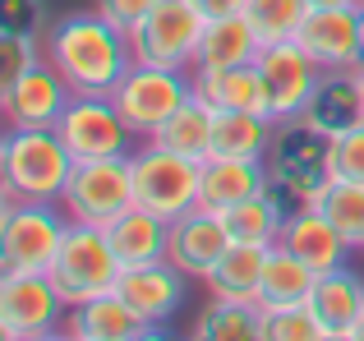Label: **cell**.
<instances>
[{
  "mask_svg": "<svg viewBox=\"0 0 364 341\" xmlns=\"http://www.w3.org/2000/svg\"><path fill=\"white\" fill-rule=\"evenodd\" d=\"M350 341H364V314H360V323L350 328Z\"/></svg>",
  "mask_w": 364,
  "mask_h": 341,
  "instance_id": "obj_39",
  "label": "cell"
},
{
  "mask_svg": "<svg viewBox=\"0 0 364 341\" xmlns=\"http://www.w3.org/2000/svg\"><path fill=\"white\" fill-rule=\"evenodd\" d=\"M277 120L263 111H217L213 157H245V162H267Z\"/></svg>",
  "mask_w": 364,
  "mask_h": 341,
  "instance_id": "obj_26",
  "label": "cell"
},
{
  "mask_svg": "<svg viewBox=\"0 0 364 341\" xmlns=\"http://www.w3.org/2000/svg\"><path fill=\"white\" fill-rule=\"evenodd\" d=\"M263 341H328V328L314 318L309 305L263 309Z\"/></svg>",
  "mask_w": 364,
  "mask_h": 341,
  "instance_id": "obj_32",
  "label": "cell"
},
{
  "mask_svg": "<svg viewBox=\"0 0 364 341\" xmlns=\"http://www.w3.org/2000/svg\"><path fill=\"white\" fill-rule=\"evenodd\" d=\"M60 207L70 212V222L111 226L124 207H134L129 157H92V162H74V175H70V185H65Z\"/></svg>",
  "mask_w": 364,
  "mask_h": 341,
  "instance_id": "obj_10",
  "label": "cell"
},
{
  "mask_svg": "<svg viewBox=\"0 0 364 341\" xmlns=\"http://www.w3.org/2000/svg\"><path fill=\"white\" fill-rule=\"evenodd\" d=\"M70 305L46 272H0V337L46 341L65 332Z\"/></svg>",
  "mask_w": 364,
  "mask_h": 341,
  "instance_id": "obj_6",
  "label": "cell"
},
{
  "mask_svg": "<svg viewBox=\"0 0 364 341\" xmlns=\"http://www.w3.org/2000/svg\"><path fill=\"white\" fill-rule=\"evenodd\" d=\"M277 244H286V249H291L295 259H304L314 272H332V268H341V263H350V249H355L318 207H300V212L286 217Z\"/></svg>",
  "mask_w": 364,
  "mask_h": 341,
  "instance_id": "obj_19",
  "label": "cell"
},
{
  "mask_svg": "<svg viewBox=\"0 0 364 341\" xmlns=\"http://www.w3.org/2000/svg\"><path fill=\"white\" fill-rule=\"evenodd\" d=\"M116 291L139 309L148 323L166 328L171 318L185 309V291H189V277L176 268L171 259H157V263H139V268H124Z\"/></svg>",
  "mask_w": 364,
  "mask_h": 341,
  "instance_id": "obj_15",
  "label": "cell"
},
{
  "mask_svg": "<svg viewBox=\"0 0 364 341\" xmlns=\"http://www.w3.org/2000/svg\"><path fill=\"white\" fill-rule=\"evenodd\" d=\"M318 212L328 217V222L337 226L355 249H364V185L332 175L328 189H323V198H318Z\"/></svg>",
  "mask_w": 364,
  "mask_h": 341,
  "instance_id": "obj_31",
  "label": "cell"
},
{
  "mask_svg": "<svg viewBox=\"0 0 364 341\" xmlns=\"http://www.w3.org/2000/svg\"><path fill=\"white\" fill-rule=\"evenodd\" d=\"M267 189V162H245V157H208L203 185H198V207L208 212H231L235 203Z\"/></svg>",
  "mask_w": 364,
  "mask_h": 341,
  "instance_id": "obj_20",
  "label": "cell"
},
{
  "mask_svg": "<svg viewBox=\"0 0 364 341\" xmlns=\"http://www.w3.org/2000/svg\"><path fill=\"white\" fill-rule=\"evenodd\" d=\"M74 88L60 79L51 60H37L33 70L0 79V116L5 125H23V129H55V120L65 116Z\"/></svg>",
  "mask_w": 364,
  "mask_h": 341,
  "instance_id": "obj_12",
  "label": "cell"
},
{
  "mask_svg": "<svg viewBox=\"0 0 364 341\" xmlns=\"http://www.w3.org/2000/svg\"><path fill=\"white\" fill-rule=\"evenodd\" d=\"M309 309L328 328V341H350V328L364 314V277L350 263H341L332 272H318L314 291H309Z\"/></svg>",
  "mask_w": 364,
  "mask_h": 341,
  "instance_id": "obj_18",
  "label": "cell"
},
{
  "mask_svg": "<svg viewBox=\"0 0 364 341\" xmlns=\"http://www.w3.org/2000/svg\"><path fill=\"white\" fill-rule=\"evenodd\" d=\"M185 97H194V74L185 79V70L143 65V60H134L129 70H124V79L111 88V102L120 107V116L129 120V129L139 139L157 134V129L180 111Z\"/></svg>",
  "mask_w": 364,
  "mask_h": 341,
  "instance_id": "obj_7",
  "label": "cell"
},
{
  "mask_svg": "<svg viewBox=\"0 0 364 341\" xmlns=\"http://www.w3.org/2000/svg\"><path fill=\"white\" fill-rule=\"evenodd\" d=\"M198 341H263V309L254 300H213L194 318Z\"/></svg>",
  "mask_w": 364,
  "mask_h": 341,
  "instance_id": "obj_28",
  "label": "cell"
},
{
  "mask_svg": "<svg viewBox=\"0 0 364 341\" xmlns=\"http://www.w3.org/2000/svg\"><path fill=\"white\" fill-rule=\"evenodd\" d=\"M37 60H46V42H37V33H5L0 28V79L33 70Z\"/></svg>",
  "mask_w": 364,
  "mask_h": 341,
  "instance_id": "obj_33",
  "label": "cell"
},
{
  "mask_svg": "<svg viewBox=\"0 0 364 341\" xmlns=\"http://www.w3.org/2000/svg\"><path fill=\"white\" fill-rule=\"evenodd\" d=\"M42 42H46V60L60 70V79L74 92H102V97H111V88L134 65L129 33L116 28L111 18H102L97 9L60 14L46 28Z\"/></svg>",
  "mask_w": 364,
  "mask_h": 341,
  "instance_id": "obj_1",
  "label": "cell"
},
{
  "mask_svg": "<svg viewBox=\"0 0 364 341\" xmlns=\"http://www.w3.org/2000/svg\"><path fill=\"white\" fill-rule=\"evenodd\" d=\"M111 240V249H116V259L124 268H139V263H157L166 259V240H171V222L157 212H148V207H124L111 226H102Z\"/></svg>",
  "mask_w": 364,
  "mask_h": 341,
  "instance_id": "obj_21",
  "label": "cell"
},
{
  "mask_svg": "<svg viewBox=\"0 0 364 341\" xmlns=\"http://www.w3.org/2000/svg\"><path fill=\"white\" fill-rule=\"evenodd\" d=\"M124 263L116 259L107 231L102 226H88V222H70L65 231V244L55 254V263L46 268V277L55 281V291L65 296V305H83V300H97L107 291H116Z\"/></svg>",
  "mask_w": 364,
  "mask_h": 341,
  "instance_id": "obj_4",
  "label": "cell"
},
{
  "mask_svg": "<svg viewBox=\"0 0 364 341\" xmlns=\"http://www.w3.org/2000/svg\"><path fill=\"white\" fill-rule=\"evenodd\" d=\"M332 175L364 185V125L346 129L341 139H332Z\"/></svg>",
  "mask_w": 364,
  "mask_h": 341,
  "instance_id": "obj_34",
  "label": "cell"
},
{
  "mask_svg": "<svg viewBox=\"0 0 364 341\" xmlns=\"http://www.w3.org/2000/svg\"><path fill=\"white\" fill-rule=\"evenodd\" d=\"M74 175V153L55 129L9 125L0 139V203H60Z\"/></svg>",
  "mask_w": 364,
  "mask_h": 341,
  "instance_id": "obj_2",
  "label": "cell"
},
{
  "mask_svg": "<svg viewBox=\"0 0 364 341\" xmlns=\"http://www.w3.org/2000/svg\"><path fill=\"white\" fill-rule=\"evenodd\" d=\"M318 272L304 259H295L286 244H272L263 263V281H258V309H295L309 305V291Z\"/></svg>",
  "mask_w": 364,
  "mask_h": 341,
  "instance_id": "obj_24",
  "label": "cell"
},
{
  "mask_svg": "<svg viewBox=\"0 0 364 341\" xmlns=\"http://www.w3.org/2000/svg\"><path fill=\"white\" fill-rule=\"evenodd\" d=\"M152 5H157V0H92V9H97L102 18H111L116 28H124V33H129Z\"/></svg>",
  "mask_w": 364,
  "mask_h": 341,
  "instance_id": "obj_36",
  "label": "cell"
},
{
  "mask_svg": "<svg viewBox=\"0 0 364 341\" xmlns=\"http://www.w3.org/2000/svg\"><path fill=\"white\" fill-rule=\"evenodd\" d=\"M55 134L65 139V148L74 153V162H92V157H129L139 148V134L129 129V120L120 116V107L102 92H74L65 116L55 120Z\"/></svg>",
  "mask_w": 364,
  "mask_h": 341,
  "instance_id": "obj_9",
  "label": "cell"
},
{
  "mask_svg": "<svg viewBox=\"0 0 364 341\" xmlns=\"http://www.w3.org/2000/svg\"><path fill=\"white\" fill-rule=\"evenodd\" d=\"M194 92L217 111H263L267 92L258 65H231V70H194Z\"/></svg>",
  "mask_w": 364,
  "mask_h": 341,
  "instance_id": "obj_22",
  "label": "cell"
},
{
  "mask_svg": "<svg viewBox=\"0 0 364 341\" xmlns=\"http://www.w3.org/2000/svg\"><path fill=\"white\" fill-rule=\"evenodd\" d=\"M360 88H364V65H360Z\"/></svg>",
  "mask_w": 364,
  "mask_h": 341,
  "instance_id": "obj_41",
  "label": "cell"
},
{
  "mask_svg": "<svg viewBox=\"0 0 364 341\" xmlns=\"http://www.w3.org/2000/svg\"><path fill=\"white\" fill-rule=\"evenodd\" d=\"M65 332L79 337V341H143V337H157L161 328L148 323L120 291H107V296H97V300L74 305Z\"/></svg>",
  "mask_w": 364,
  "mask_h": 341,
  "instance_id": "obj_16",
  "label": "cell"
},
{
  "mask_svg": "<svg viewBox=\"0 0 364 341\" xmlns=\"http://www.w3.org/2000/svg\"><path fill=\"white\" fill-rule=\"evenodd\" d=\"M0 28L5 33H42L46 5L42 0H0Z\"/></svg>",
  "mask_w": 364,
  "mask_h": 341,
  "instance_id": "obj_35",
  "label": "cell"
},
{
  "mask_svg": "<svg viewBox=\"0 0 364 341\" xmlns=\"http://www.w3.org/2000/svg\"><path fill=\"white\" fill-rule=\"evenodd\" d=\"M129 170H134V203L148 212L171 222V217L198 207L203 162H194V157L176 153L157 139H139V148L129 153Z\"/></svg>",
  "mask_w": 364,
  "mask_h": 341,
  "instance_id": "obj_3",
  "label": "cell"
},
{
  "mask_svg": "<svg viewBox=\"0 0 364 341\" xmlns=\"http://www.w3.org/2000/svg\"><path fill=\"white\" fill-rule=\"evenodd\" d=\"M267 249H272V244L231 240V249L222 254V263L203 277L208 296H213V300H254V305H258V281H263Z\"/></svg>",
  "mask_w": 364,
  "mask_h": 341,
  "instance_id": "obj_25",
  "label": "cell"
},
{
  "mask_svg": "<svg viewBox=\"0 0 364 341\" xmlns=\"http://www.w3.org/2000/svg\"><path fill=\"white\" fill-rule=\"evenodd\" d=\"M282 226H286V212L267 189L254 194V198H245V203H235L231 212H226L231 240H245V244H277L282 240Z\"/></svg>",
  "mask_w": 364,
  "mask_h": 341,
  "instance_id": "obj_29",
  "label": "cell"
},
{
  "mask_svg": "<svg viewBox=\"0 0 364 341\" xmlns=\"http://www.w3.org/2000/svg\"><path fill=\"white\" fill-rule=\"evenodd\" d=\"M263 42H258L254 23L245 14H231V18H213L203 28V42H198V55H194V70H231V65H254Z\"/></svg>",
  "mask_w": 364,
  "mask_h": 341,
  "instance_id": "obj_23",
  "label": "cell"
},
{
  "mask_svg": "<svg viewBox=\"0 0 364 341\" xmlns=\"http://www.w3.org/2000/svg\"><path fill=\"white\" fill-rule=\"evenodd\" d=\"M360 60H364V5H360Z\"/></svg>",
  "mask_w": 364,
  "mask_h": 341,
  "instance_id": "obj_40",
  "label": "cell"
},
{
  "mask_svg": "<svg viewBox=\"0 0 364 341\" xmlns=\"http://www.w3.org/2000/svg\"><path fill=\"white\" fill-rule=\"evenodd\" d=\"M258 74H263V92H267V116L272 120H291L304 116L314 88L323 79V65L304 51L300 42H272L258 51Z\"/></svg>",
  "mask_w": 364,
  "mask_h": 341,
  "instance_id": "obj_11",
  "label": "cell"
},
{
  "mask_svg": "<svg viewBox=\"0 0 364 341\" xmlns=\"http://www.w3.org/2000/svg\"><path fill=\"white\" fill-rule=\"evenodd\" d=\"M231 249V231H226L222 212L208 207H189V212L171 217V240H166V259L185 272L189 281H203L208 272L222 263V254Z\"/></svg>",
  "mask_w": 364,
  "mask_h": 341,
  "instance_id": "obj_13",
  "label": "cell"
},
{
  "mask_svg": "<svg viewBox=\"0 0 364 341\" xmlns=\"http://www.w3.org/2000/svg\"><path fill=\"white\" fill-rule=\"evenodd\" d=\"M309 5L318 9V5H360V0H309Z\"/></svg>",
  "mask_w": 364,
  "mask_h": 341,
  "instance_id": "obj_38",
  "label": "cell"
},
{
  "mask_svg": "<svg viewBox=\"0 0 364 341\" xmlns=\"http://www.w3.org/2000/svg\"><path fill=\"white\" fill-rule=\"evenodd\" d=\"M203 28H208V18L198 14L189 0H157V5L129 28V51H134V60H143V65L185 70L198 55Z\"/></svg>",
  "mask_w": 364,
  "mask_h": 341,
  "instance_id": "obj_8",
  "label": "cell"
},
{
  "mask_svg": "<svg viewBox=\"0 0 364 341\" xmlns=\"http://www.w3.org/2000/svg\"><path fill=\"white\" fill-rule=\"evenodd\" d=\"M309 0H245V18L254 23L258 42L272 46V42H295L304 14H309Z\"/></svg>",
  "mask_w": 364,
  "mask_h": 341,
  "instance_id": "obj_30",
  "label": "cell"
},
{
  "mask_svg": "<svg viewBox=\"0 0 364 341\" xmlns=\"http://www.w3.org/2000/svg\"><path fill=\"white\" fill-rule=\"evenodd\" d=\"M304 120L323 129L328 139H341L346 129L364 125V88H360V65L355 70H323L318 88H314Z\"/></svg>",
  "mask_w": 364,
  "mask_h": 341,
  "instance_id": "obj_17",
  "label": "cell"
},
{
  "mask_svg": "<svg viewBox=\"0 0 364 341\" xmlns=\"http://www.w3.org/2000/svg\"><path fill=\"white\" fill-rule=\"evenodd\" d=\"M213 134H217V107H208L194 92V97L180 102V111L152 139L176 148V153H185V157H194V162H208V157H213Z\"/></svg>",
  "mask_w": 364,
  "mask_h": 341,
  "instance_id": "obj_27",
  "label": "cell"
},
{
  "mask_svg": "<svg viewBox=\"0 0 364 341\" xmlns=\"http://www.w3.org/2000/svg\"><path fill=\"white\" fill-rule=\"evenodd\" d=\"M360 5H318V9H309L300 33H295V42H300L323 70H355V65H364L360 60Z\"/></svg>",
  "mask_w": 364,
  "mask_h": 341,
  "instance_id": "obj_14",
  "label": "cell"
},
{
  "mask_svg": "<svg viewBox=\"0 0 364 341\" xmlns=\"http://www.w3.org/2000/svg\"><path fill=\"white\" fill-rule=\"evenodd\" d=\"M70 231L60 203H5L0 207V272H46Z\"/></svg>",
  "mask_w": 364,
  "mask_h": 341,
  "instance_id": "obj_5",
  "label": "cell"
},
{
  "mask_svg": "<svg viewBox=\"0 0 364 341\" xmlns=\"http://www.w3.org/2000/svg\"><path fill=\"white\" fill-rule=\"evenodd\" d=\"M198 14L213 23V18H231V14H245V0H189Z\"/></svg>",
  "mask_w": 364,
  "mask_h": 341,
  "instance_id": "obj_37",
  "label": "cell"
}]
</instances>
